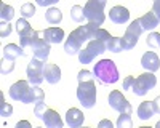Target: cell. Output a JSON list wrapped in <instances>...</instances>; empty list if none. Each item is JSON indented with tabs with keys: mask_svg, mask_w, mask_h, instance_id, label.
Returning a JSON list of instances; mask_svg holds the SVG:
<instances>
[{
	"mask_svg": "<svg viewBox=\"0 0 160 128\" xmlns=\"http://www.w3.org/2000/svg\"><path fill=\"white\" fill-rule=\"evenodd\" d=\"M83 119H85L83 112L75 109V107H71L68 112H66V123H68L71 128H80L83 125Z\"/></svg>",
	"mask_w": 160,
	"mask_h": 128,
	"instance_id": "12",
	"label": "cell"
},
{
	"mask_svg": "<svg viewBox=\"0 0 160 128\" xmlns=\"http://www.w3.org/2000/svg\"><path fill=\"white\" fill-rule=\"evenodd\" d=\"M109 18H111V21L115 22V24H125V22H128V19H130V11H128L125 7L117 5V7H114V8L109 11Z\"/></svg>",
	"mask_w": 160,
	"mask_h": 128,
	"instance_id": "13",
	"label": "cell"
},
{
	"mask_svg": "<svg viewBox=\"0 0 160 128\" xmlns=\"http://www.w3.org/2000/svg\"><path fill=\"white\" fill-rule=\"evenodd\" d=\"M133 83H135V77H127V79L123 80V90H128V91H131L133 88Z\"/></svg>",
	"mask_w": 160,
	"mask_h": 128,
	"instance_id": "37",
	"label": "cell"
},
{
	"mask_svg": "<svg viewBox=\"0 0 160 128\" xmlns=\"http://www.w3.org/2000/svg\"><path fill=\"white\" fill-rule=\"evenodd\" d=\"M10 34H11V26H10V22H2V24H0V37L5 38V37H8Z\"/></svg>",
	"mask_w": 160,
	"mask_h": 128,
	"instance_id": "36",
	"label": "cell"
},
{
	"mask_svg": "<svg viewBox=\"0 0 160 128\" xmlns=\"http://www.w3.org/2000/svg\"><path fill=\"white\" fill-rule=\"evenodd\" d=\"M77 80H78V83H82V82H93V80H95V74H91L90 71H80L77 74Z\"/></svg>",
	"mask_w": 160,
	"mask_h": 128,
	"instance_id": "33",
	"label": "cell"
},
{
	"mask_svg": "<svg viewBox=\"0 0 160 128\" xmlns=\"http://www.w3.org/2000/svg\"><path fill=\"white\" fill-rule=\"evenodd\" d=\"M117 128H133V120L130 114H120L117 119Z\"/></svg>",
	"mask_w": 160,
	"mask_h": 128,
	"instance_id": "26",
	"label": "cell"
},
{
	"mask_svg": "<svg viewBox=\"0 0 160 128\" xmlns=\"http://www.w3.org/2000/svg\"><path fill=\"white\" fill-rule=\"evenodd\" d=\"M45 19H47V22H50V24H59V22L62 21V13H61L59 8L51 7V8H48L47 13H45Z\"/></svg>",
	"mask_w": 160,
	"mask_h": 128,
	"instance_id": "22",
	"label": "cell"
},
{
	"mask_svg": "<svg viewBox=\"0 0 160 128\" xmlns=\"http://www.w3.org/2000/svg\"><path fill=\"white\" fill-rule=\"evenodd\" d=\"M108 50L112 53H120L122 51V38L120 37H112L108 42Z\"/></svg>",
	"mask_w": 160,
	"mask_h": 128,
	"instance_id": "27",
	"label": "cell"
},
{
	"mask_svg": "<svg viewBox=\"0 0 160 128\" xmlns=\"http://www.w3.org/2000/svg\"><path fill=\"white\" fill-rule=\"evenodd\" d=\"M80 128H88V126H80Z\"/></svg>",
	"mask_w": 160,
	"mask_h": 128,
	"instance_id": "45",
	"label": "cell"
},
{
	"mask_svg": "<svg viewBox=\"0 0 160 128\" xmlns=\"http://www.w3.org/2000/svg\"><path fill=\"white\" fill-rule=\"evenodd\" d=\"M152 107H154V112H155V114H160V96H157V98L152 101Z\"/></svg>",
	"mask_w": 160,
	"mask_h": 128,
	"instance_id": "40",
	"label": "cell"
},
{
	"mask_svg": "<svg viewBox=\"0 0 160 128\" xmlns=\"http://www.w3.org/2000/svg\"><path fill=\"white\" fill-rule=\"evenodd\" d=\"M138 38L139 37L125 32V35L122 37V50H131V48H135L136 43H138Z\"/></svg>",
	"mask_w": 160,
	"mask_h": 128,
	"instance_id": "24",
	"label": "cell"
},
{
	"mask_svg": "<svg viewBox=\"0 0 160 128\" xmlns=\"http://www.w3.org/2000/svg\"><path fill=\"white\" fill-rule=\"evenodd\" d=\"M13 69H15V61H10V59H2V66H0V72L3 75L10 74Z\"/></svg>",
	"mask_w": 160,
	"mask_h": 128,
	"instance_id": "34",
	"label": "cell"
},
{
	"mask_svg": "<svg viewBox=\"0 0 160 128\" xmlns=\"http://www.w3.org/2000/svg\"><path fill=\"white\" fill-rule=\"evenodd\" d=\"M99 29V26H96V24H91V22H87L85 26H80V27H77L75 31H72V34L78 38L80 42H82V45L87 42H90V40H93V37H95V34H96V31Z\"/></svg>",
	"mask_w": 160,
	"mask_h": 128,
	"instance_id": "10",
	"label": "cell"
},
{
	"mask_svg": "<svg viewBox=\"0 0 160 128\" xmlns=\"http://www.w3.org/2000/svg\"><path fill=\"white\" fill-rule=\"evenodd\" d=\"M138 19H139V24H141L142 31H152V29H155L157 26H158V19H157V16L154 15L152 11L146 13L144 16H141Z\"/></svg>",
	"mask_w": 160,
	"mask_h": 128,
	"instance_id": "19",
	"label": "cell"
},
{
	"mask_svg": "<svg viewBox=\"0 0 160 128\" xmlns=\"http://www.w3.org/2000/svg\"><path fill=\"white\" fill-rule=\"evenodd\" d=\"M45 64L43 61L32 58L28 64V82L32 86H38L45 80Z\"/></svg>",
	"mask_w": 160,
	"mask_h": 128,
	"instance_id": "8",
	"label": "cell"
},
{
	"mask_svg": "<svg viewBox=\"0 0 160 128\" xmlns=\"http://www.w3.org/2000/svg\"><path fill=\"white\" fill-rule=\"evenodd\" d=\"M10 96L11 99L24 102V104H29L32 101V86L28 80H18L16 83H13L10 86Z\"/></svg>",
	"mask_w": 160,
	"mask_h": 128,
	"instance_id": "6",
	"label": "cell"
},
{
	"mask_svg": "<svg viewBox=\"0 0 160 128\" xmlns=\"http://www.w3.org/2000/svg\"><path fill=\"white\" fill-rule=\"evenodd\" d=\"M98 128H114V125H112V122H111L109 119H102V120L98 123Z\"/></svg>",
	"mask_w": 160,
	"mask_h": 128,
	"instance_id": "39",
	"label": "cell"
},
{
	"mask_svg": "<svg viewBox=\"0 0 160 128\" xmlns=\"http://www.w3.org/2000/svg\"><path fill=\"white\" fill-rule=\"evenodd\" d=\"M55 3H56V0H37V5H40V7H50Z\"/></svg>",
	"mask_w": 160,
	"mask_h": 128,
	"instance_id": "41",
	"label": "cell"
},
{
	"mask_svg": "<svg viewBox=\"0 0 160 128\" xmlns=\"http://www.w3.org/2000/svg\"><path fill=\"white\" fill-rule=\"evenodd\" d=\"M64 51L68 55H78L80 51H82V42L78 40V38L71 32L69 34V37H68V40H66V43H64Z\"/></svg>",
	"mask_w": 160,
	"mask_h": 128,
	"instance_id": "17",
	"label": "cell"
},
{
	"mask_svg": "<svg viewBox=\"0 0 160 128\" xmlns=\"http://www.w3.org/2000/svg\"><path fill=\"white\" fill-rule=\"evenodd\" d=\"M43 37H45V42L50 45H56L61 43L62 38H64V31L59 27H47L43 31Z\"/></svg>",
	"mask_w": 160,
	"mask_h": 128,
	"instance_id": "15",
	"label": "cell"
},
{
	"mask_svg": "<svg viewBox=\"0 0 160 128\" xmlns=\"http://www.w3.org/2000/svg\"><path fill=\"white\" fill-rule=\"evenodd\" d=\"M155 128H160V120L157 122V125H155Z\"/></svg>",
	"mask_w": 160,
	"mask_h": 128,
	"instance_id": "43",
	"label": "cell"
},
{
	"mask_svg": "<svg viewBox=\"0 0 160 128\" xmlns=\"http://www.w3.org/2000/svg\"><path fill=\"white\" fill-rule=\"evenodd\" d=\"M16 128H32V125L28 122V120H19L16 123Z\"/></svg>",
	"mask_w": 160,
	"mask_h": 128,
	"instance_id": "42",
	"label": "cell"
},
{
	"mask_svg": "<svg viewBox=\"0 0 160 128\" xmlns=\"http://www.w3.org/2000/svg\"><path fill=\"white\" fill-rule=\"evenodd\" d=\"M109 106L120 114H130L131 115V112H133V107L128 102V99L118 90H112L109 93Z\"/></svg>",
	"mask_w": 160,
	"mask_h": 128,
	"instance_id": "9",
	"label": "cell"
},
{
	"mask_svg": "<svg viewBox=\"0 0 160 128\" xmlns=\"http://www.w3.org/2000/svg\"><path fill=\"white\" fill-rule=\"evenodd\" d=\"M71 18H72V21H75V22H83V19H85L83 7L74 5V7L71 8Z\"/></svg>",
	"mask_w": 160,
	"mask_h": 128,
	"instance_id": "25",
	"label": "cell"
},
{
	"mask_svg": "<svg viewBox=\"0 0 160 128\" xmlns=\"http://www.w3.org/2000/svg\"><path fill=\"white\" fill-rule=\"evenodd\" d=\"M35 15V7L32 5V3H24L22 7H21V16L24 18V19H28V18H31V16H34Z\"/></svg>",
	"mask_w": 160,
	"mask_h": 128,
	"instance_id": "31",
	"label": "cell"
},
{
	"mask_svg": "<svg viewBox=\"0 0 160 128\" xmlns=\"http://www.w3.org/2000/svg\"><path fill=\"white\" fill-rule=\"evenodd\" d=\"M95 79H98L101 83H115L118 80V69L115 62L111 59H101L95 64Z\"/></svg>",
	"mask_w": 160,
	"mask_h": 128,
	"instance_id": "2",
	"label": "cell"
},
{
	"mask_svg": "<svg viewBox=\"0 0 160 128\" xmlns=\"http://www.w3.org/2000/svg\"><path fill=\"white\" fill-rule=\"evenodd\" d=\"M104 8H106V0H88L83 7L85 19L91 24L101 26L106 21Z\"/></svg>",
	"mask_w": 160,
	"mask_h": 128,
	"instance_id": "3",
	"label": "cell"
},
{
	"mask_svg": "<svg viewBox=\"0 0 160 128\" xmlns=\"http://www.w3.org/2000/svg\"><path fill=\"white\" fill-rule=\"evenodd\" d=\"M28 51H24L22 47L16 45V43H8L3 47V59H10V61H15L19 56H26Z\"/></svg>",
	"mask_w": 160,
	"mask_h": 128,
	"instance_id": "14",
	"label": "cell"
},
{
	"mask_svg": "<svg viewBox=\"0 0 160 128\" xmlns=\"http://www.w3.org/2000/svg\"><path fill=\"white\" fill-rule=\"evenodd\" d=\"M146 43H148V47H151V48H160V34L158 32L149 34L148 38H146Z\"/></svg>",
	"mask_w": 160,
	"mask_h": 128,
	"instance_id": "29",
	"label": "cell"
},
{
	"mask_svg": "<svg viewBox=\"0 0 160 128\" xmlns=\"http://www.w3.org/2000/svg\"><path fill=\"white\" fill-rule=\"evenodd\" d=\"M16 31H18V34H19L21 38L31 37L35 32V31H32V27H31V24L28 22V19H24V18H19L16 21Z\"/></svg>",
	"mask_w": 160,
	"mask_h": 128,
	"instance_id": "21",
	"label": "cell"
},
{
	"mask_svg": "<svg viewBox=\"0 0 160 128\" xmlns=\"http://www.w3.org/2000/svg\"><path fill=\"white\" fill-rule=\"evenodd\" d=\"M139 128H151V126H139Z\"/></svg>",
	"mask_w": 160,
	"mask_h": 128,
	"instance_id": "44",
	"label": "cell"
},
{
	"mask_svg": "<svg viewBox=\"0 0 160 128\" xmlns=\"http://www.w3.org/2000/svg\"><path fill=\"white\" fill-rule=\"evenodd\" d=\"M13 16H15V10H13V7H10L7 3L0 5V19H2V22H10L13 19Z\"/></svg>",
	"mask_w": 160,
	"mask_h": 128,
	"instance_id": "23",
	"label": "cell"
},
{
	"mask_svg": "<svg viewBox=\"0 0 160 128\" xmlns=\"http://www.w3.org/2000/svg\"><path fill=\"white\" fill-rule=\"evenodd\" d=\"M142 32H144V31H142L141 24H139V19H135V21H131V22H130V26L127 27V34L136 35V37H139V35H141Z\"/></svg>",
	"mask_w": 160,
	"mask_h": 128,
	"instance_id": "28",
	"label": "cell"
},
{
	"mask_svg": "<svg viewBox=\"0 0 160 128\" xmlns=\"http://www.w3.org/2000/svg\"><path fill=\"white\" fill-rule=\"evenodd\" d=\"M29 50H32V55L35 59H40V61H43L47 62L48 56H50V43L45 42V37H43V31L42 32H34L32 38H31V47Z\"/></svg>",
	"mask_w": 160,
	"mask_h": 128,
	"instance_id": "5",
	"label": "cell"
},
{
	"mask_svg": "<svg viewBox=\"0 0 160 128\" xmlns=\"http://www.w3.org/2000/svg\"><path fill=\"white\" fill-rule=\"evenodd\" d=\"M47 111H48L47 102H38V104L35 106V109H34V115L37 119H43V115H45Z\"/></svg>",
	"mask_w": 160,
	"mask_h": 128,
	"instance_id": "35",
	"label": "cell"
},
{
	"mask_svg": "<svg viewBox=\"0 0 160 128\" xmlns=\"http://www.w3.org/2000/svg\"><path fill=\"white\" fill-rule=\"evenodd\" d=\"M155 85H157V77L152 72H144V74H141L139 77L135 79L131 91L135 95H138V96H144L148 91H151Z\"/></svg>",
	"mask_w": 160,
	"mask_h": 128,
	"instance_id": "7",
	"label": "cell"
},
{
	"mask_svg": "<svg viewBox=\"0 0 160 128\" xmlns=\"http://www.w3.org/2000/svg\"><path fill=\"white\" fill-rule=\"evenodd\" d=\"M154 107H152V101H142L139 107H138V117L141 120H148L154 115Z\"/></svg>",
	"mask_w": 160,
	"mask_h": 128,
	"instance_id": "20",
	"label": "cell"
},
{
	"mask_svg": "<svg viewBox=\"0 0 160 128\" xmlns=\"http://www.w3.org/2000/svg\"><path fill=\"white\" fill-rule=\"evenodd\" d=\"M152 13L157 16V19H158V22H160V0H155V2H154V5H152Z\"/></svg>",
	"mask_w": 160,
	"mask_h": 128,
	"instance_id": "38",
	"label": "cell"
},
{
	"mask_svg": "<svg viewBox=\"0 0 160 128\" xmlns=\"http://www.w3.org/2000/svg\"><path fill=\"white\" fill-rule=\"evenodd\" d=\"M42 120L45 122V126H47V128H62V126H64V122L61 120L59 114H58L56 111H53V109H48V111L45 112V115H43Z\"/></svg>",
	"mask_w": 160,
	"mask_h": 128,
	"instance_id": "16",
	"label": "cell"
},
{
	"mask_svg": "<svg viewBox=\"0 0 160 128\" xmlns=\"http://www.w3.org/2000/svg\"><path fill=\"white\" fill-rule=\"evenodd\" d=\"M11 114H13V107L5 102L3 95H0V115H2V117H10Z\"/></svg>",
	"mask_w": 160,
	"mask_h": 128,
	"instance_id": "30",
	"label": "cell"
},
{
	"mask_svg": "<svg viewBox=\"0 0 160 128\" xmlns=\"http://www.w3.org/2000/svg\"><path fill=\"white\" fill-rule=\"evenodd\" d=\"M77 99L87 109H91L96 104V85L93 82H82L77 86Z\"/></svg>",
	"mask_w": 160,
	"mask_h": 128,
	"instance_id": "4",
	"label": "cell"
},
{
	"mask_svg": "<svg viewBox=\"0 0 160 128\" xmlns=\"http://www.w3.org/2000/svg\"><path fill=\"white\" fill-rule=\"evenodd\" d=\"M45 80L55 85L61 80V69L56 64H45Z\"/></svg>",
	"mask_w": 160,
	"mask_h": 128,
	"instance_id": "18",
	"label": "cell"
},
{
	"mask_svg": "<svg viewBox=\"0 0 160 128\" xmlns=\"http://www.w3.org/2000/svg\"><path fill=\"white\" fill-rule=\"evenodd\" d=\"M141 66L148 72L154 74L160 67V58L157 56V53H154V51H148V53H144L142 58H141Z\"/></svg>",
	"mask_w": 160,
	"mask_h": 128,
	"instance_id": "11",
	"label": "cell"
},
{
	"mask_svg": "<svg viewBox=\"0 0 160 128\" xmlns=\"http://www.w3.org/2000/svg\"><path fill=\"white\" fill-rule=\"evenodd\" d=\"M32 101L37 102V104L45 101V93L40 86H32Z\"/></svg>",
	"mask_w": 160,
	"mask_h": 128,
	"instance_id": "32",
	"label": "cell"
},
{
	"mask_svg": "<svg viewBox=\"0 0 160 128\" xmlns=\"http://www.w3.org/2000/svg\"><path fill=\"white\" fill-rule=\"evenodd\" d=\"M112 38V35L106 29H98L93 40L88 42V45L78 53V61L82 64H88L95 59L96 56L102 55L104 51H108V42Z\"/></svg>",
	"mask_w": 160,
	"mask_h": 128,
	"instance_id": "1",
	"label": "cell"
},
{
	"mask_svg": "<svg viewBox=\"0 0 160 128\" xmlns=\"http://www.w3.org/2000/svg\"><path fill=\"white\" fill-rule=\"evenodd\" d=\"M35 128H42V126H35Z\"/></svg>",
	"mask_w": 160,
	"mask_h": 128,
	"instance_id": "46",
	"label": "cell"
}]
</instances>
